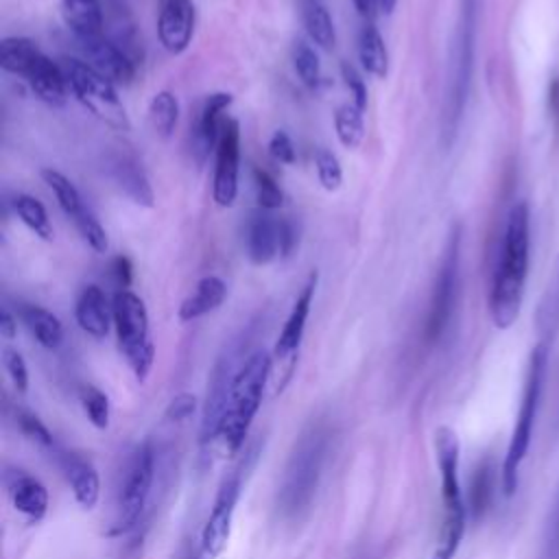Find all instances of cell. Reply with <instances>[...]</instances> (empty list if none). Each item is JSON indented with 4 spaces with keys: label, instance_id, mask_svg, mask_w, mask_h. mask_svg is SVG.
<instances>
[{
    "label": "cell",
    "instance_id": "cell-1",
    "mask_svg": "<svg viewBox=\"0 0 559 559\" xmlns=\"http://www.w3.org/2000/svg\"><path fill=\"white\" fill-rule=\"evenodd\" d=\"M531 251V212L518 201L507 216L500 258L489 286V317L498 330H509L522 310Z\"/></svg>",
    "mask_w": 559,
    "mask_h": 559
},
{
    "label": "cell",
    "instance_id": "cell-2",
    "mask_svg": "<svg viewBox=\"0 0 559 559\" xmlns=\"http://www.w3.org/2000/svg\"><path fill=\"white\" fill-rule=\"evenodd\" d=\"M271 354L264 349H255L238 365L234 373L221 432L223 445L229 454H236L247 439L251 421L262 404L264 386L271 380Z\"/></svg>",
    "mask_w": 559,
    "mask_h": 559
},
{
    "label": "cell",
    "instance_id": "cell-3",
    "mask_svg": "<svg viewBox=\"0 0 559 559\" xmlns=\"http://www.w3.org/2000/svg\"><path fill=\"white\" fill-rule=\"evenodd\" d=\"M435 452L441 476V504L443 518L439 528L437 548L432 559H454L463 533H465V502L459 483V437L450 426H439L435 430Z\"/></svg>",
    "mask_w": 559,
    "mask_h": 559
},
{
    "label": "cell",
    "instance_id": "cell-4",
    "mask_svg": "<svg viewBox=\"0 0 559 559\" xmlns=\"http://www.w3.org/2000/svg\"><path fill=\"white\" fill-rule=\"evenodd\" d=\"M546 367H548V343L539 341L528 356L522 402H520L515 426H513V432H511V439L507 445V454L502 461V469H500L504 496H513L518 489V483H520V465L526 459L528 448H531L535 417H537L542 389H544Z\"/></svg>",
    "mask_w": 559,
    "mask_h": 559
},
{
    "label": "cell",
    "instance_id": "cell-5",
    "mask_svg": "<svg viewBox=\"0 0 559 559\" xmlns=\"http://www.w3.org/2000/svg\"><path fill=\"white\" fill-rule=\"evenodd\" d=\"M114 310V328L118 336V347L129 362L131 371L140 382L146 380L153 358H155V347L151 341L148 332V312L144 301L127 290H118L111 301Z\"/></svg>",
    "mask_w": 559,
    "mask_h": 559
},
{
    "label": "cell",
    "instance_id": "cell-6",
    "mask_svg": "<svg viewBox=\"0 0 559 559\" xmlns=\"http://www.w3.org/2000/svg\"><path fill=\"white\" fill-rule=\"evenodd\" d=\"M61 68L68 79L70 92L94 118H98L100 122H105L111 129L129 131L131 122H129L127 109L114 87L116 83H111L109 79L98 74L83 59L63 57Z\"/></svg>",
    "mask_w": 559,
    "mask_h": 559
},
{
    "label": "cell",
    "instance_id": "cell-7",
    "mask_svg": "<svg viewBox=\"0 0 559 559\" xmlns=\"http://www.w3.org/2000/svg\"><path fill=\"white\" fill-rule=\"evenodd\" d=\"M317 271L308 275L306 284L301 286L293 308H290V314L275 341V347H273V367H271V380H273V395H277L290 373H293V367H295V358H297V349L301 345V338H304V330H306V321H308V314H310V306H312V299H314V290H317Z\"/></svg>",
    "mask_w": 559,
    "mask_h": 559
},
{
    "label": "cell",
    "instance_id": "cell-8",
    "mask_svg": "<svg viewBox=\"0 0 559 559\" xmlns=\"http://www.w3.org/2000/svg\"><path fill=\"white\" fill-rule=\"evenodd\" d=\"M325 450V435L319 428L306 432L290 459L282 489V504L286 511H299L312 496Z\"/></svg>",
    "mask_w": 559,
    "mask_h": 559
},
{
    "label": "cell",
    "instance_id": "cell-9",
    "mask_svg": "<svg viewBox=\"0 0 559 559\" xmlns=\"http://www.w3.org/2000/svg\"><path fill=\"white\" fill-rule=\"evenodd\" d=\"M153 474H155L153 445L151 441H144L133 450L129 459L124 480L120 487V498H118V520L111 533H124L138 524L151 493Z\"/></svg>",
    "mask_w": 559,
    "mask_h": 559
},
{
    "label": "cell",
    "instance_id": "cell-10",
    "mask_svg": "<svg viewBox=\"0 0 559 559\" xmlns=\"http://www.w3.org/2000/svg\"><path fill=\"white\" fill-rule=\"evenodd\" d=\"M297 245V231L290 221L275 218L266 210L253 212L245 225V253L262 266L273 262L277 255H290Z\"/></svg>",
    "mask_w": 559,
    "mask_h": 559
},
{
    "label": "cell",
    "instance_id": "cell-11",
    "mask_svg": "<svg viewBox=\"0 0 559 559\" xmlns=\"http://www.w3.org/2000/svg\"><path fill=\"white\" fill-rule=\"evenodd\" d=\"M240 487H242V467L227 474L216 491L212 511L201 531L199 559H216L223 552L231 533V520H234L236 502L240 498Z\"/></svg>",
    "mask_w": 559,
    "mask_h": 559
},
{
    "label": "cell",
    "instance_id": "cell-12",
    "mask_svg": "<svg viewBox=\"0 0 559 559\" xmlns=\"http://www.w3.org/2000/svg\"><path fill=\"white\" fill-rule=\"evenodd\" d=\"M41 179L46 181V186L52 190L59 207L63 210V214L74 223V227L79 229L81 238L96 251V253H105L107 251V234L103 229V225L98 223V218L94 216V212L85 205V201L81 199L79 190L74 188V183L59 170L55 168H44L41 170Z\"/></svg>",
    "mask_w": 559,
    "mask_h": 559
},
{
    "label": "cell",
    "instance_id": "cell-13",
    "mask_svg": "<svg viewBox=\"0 0 559 559\" xmlns=\"http://www.w3.org/2000/svg\"><path fill=\"white\" fill-rule=\"evenodd\" d=\"M238 173H240V124L234 118H225L221 138L216 144L212 197L216 205L231 207L238 197Z\"/></svg>",
    "mask_w": 559,
    "mask_h": 559
},
{
    "label": "cell",
    "instance_id": "cell-14",
    "mask_svg": "<svg viewBox=\"0 0 559 559\" xmlns=\"http://www.w3.org/2000/svg\"><path fill=\"white\" fill-rule=\"evenodd\" d=\"M456 275H459V231L452 234L437 282L432 290V301L428 310V321H426V338L437 341L452 314L454 306V293H456Z\"/></svg>",
    "mask_w": 559,
    "mask_h": 559
},
{
    "label": "cell",
    "instance_id": "cell-15",
    "mask_svg": "<svg viewBox=\"0 0 559 559\" xmlns=\"http://www.w3.org/2000/svg\"><path fill=\"white\" fill-rule=\"evenodd\" d=\"M79 50L83 52V61L92 66L98 74L109 79L111 83H131L135 76V61L105 33L79 37Z\"/></svg>",
    "mask_w": 559,
    "mask_h": 559
},
{
    "label": "cell",
    "instance_id": "cell-16",
    "mask_svg": "<svg viewBox=\"0 0 559 559\" xmlns=\"http://www.w3.org/2000/svg\"><path fill=\"white\" fill-rule=\"evenodd\" d=\"M197 9L192 0H162L157 13V39L170 55H181L194 35Z\"/></svg>",
    "mask_w": 559,
    "mask_h": 559
},
{
    "label": "cell",
    "instance_id": "cell-17",
    "mask_svg": "<svg viewBox=\"0 0 559 559\" xmlns=\"http://www.w3.org/2000/svg\"><path fill=\"white\" fill-rule=\"evenodd\" d=\"M234 373H236V369H234L231 358H223L210 378V389H207L203 417H201V443L203 445L214 443L223 432V419H225V411H227L229 386H231Z\"/></svg>",
    "mask_w": 559,
    "mask_h": 559
},
{
    "label": "cell",
    "instance_id": "cell-18",
    "mask_svg": "<svg viewBox=\"0 0 559 559\" xmlns=\"http://www.w3.org/2000/svg\"><path fill=\"white\" fill-rule=\"evenodd\" d=\"M4 489L13 502V507L24 513L28 520L37 522L48 511V491L44 483L35 476H31L26 469L20 467H7L2 472Z\"/></svg>",
    "mask_w": 559,
    "mask_h": 559
},
{
    "label": "cell",
    "instance_id": "cell-19",
    "mask_svg": "<svg viewBox=\"0 0 559 559\" xmlns=\"http://www.w3.org/2000/svg\"><path fill=\"white\" fill-rule=\"evenodd\" d=\"M52 452L57 456V463H59L76 502L85 511H92L98 502V496H100V480H98L96 467L87 459H83L81 454L59 450V448H55Z\"/></svg>",
    "mask_w": 559,
    "mask_h": 559
},
{
    "label": "cell",
    "instance_id": "cell-20",
    "mask_svg": "<svg viewBox=\"0 0 559 559\" xmlns=\"http://www.w3.org/2000/svg\"><path fill=\"white\" fill-rule=\"evenodd\" d=\"M231 105V94L227 92H214L205 98L199 118L192 129V153L199 164L205 162L210 151H216L218 138H221V127L223 118L221 114Z\"/></svg>",
    "mask_w": 559,
    "mask_h": 559
},
{
    "label": "cell",
    "instance_id": "cell-21",
    "mask_svg": "<svg viewBox=\"0 0 559 559\" xmlns=\"http://www.w3.org/2000/svg\"><path fill=\"white\" fill-rule=\"evenodd\" d=\"M107 168L111 179L118 183V188L138 205L153 207L155 194L148 183V177L138 162V157L129 151H114L107 159Z\"/></svg>",
    "mask_w": 559,
    "mask_h": 559
},
{
    "label": "cell",
    "instance_id": "cell-22",
    "mask_svg": "<svg viewBox=\"0 0 559 559\" xmlns=\"http://www.w3.org/2000/svg\"><path fill=\"white\" fill-rule=\"evenodd\" d=\"M74 319L79 328L94 336V338H105L109 332V325L114 321V310L107 304V297L100 286L87 284L76 297L74 304Z\"/></svg>",
    "mask_w": 559,
    "mask_h": 559
},
{
    "label": "cell",
    "instance_id": "cell-23",
    "mask_svg": "<svg viewBox=\"0 0 559 559\" xmlns=\"http://www.w3.org/2000/svg\"><path fill=\"white\" fill-rule=\"evenodd\" d=\"M26 83L35 92L39 100L52 107H61L68 98V79L63 74L61 63L52 61L44 52L37 57V61L26 72Z\"/></svg>",
    "mask_w": 559,
    "mask_h": 559
},
{
    "label": "cell",
    "instance_id": "cell-24",
    "mask_svg": "<svg viewBox=\"0 0 559 559\" xmlns=\"http://www.w3.org/2000/svg\"><path fill=\"white\" fill-rule=\"evenodd\" d=\"M227 297V284L216 275H205L199 280L194 290L181 301L179 319L194 321L212 310H216Z\"/></svg>",
    "mask_w": 559,
    "mask_h": 559
},
{
    "label": "cell",
    "instance_id": "cell-25",
    "mask_svg": "<svg viewBox=\"0 0 559 559\" xmlns=\"http://www.w3.org/2000/svg\"><path fill=\"white\" fill-rule=\"evenodd\" d=\"M61 15L74 39L103 33L105 9L100 0H61Z\"/></svg>",
    "mask_w": 559,
    "mask_h": 559
},
{
    "label": "cell",
    "instance_id": "cell-26",
    "mask_svg": "<svg viewBox=\"0 0 559 559\" xmlns=\"http://www.w3.org/2000/svg\"><path fill=\"white\" fill-rule=\"evenodd\" d=\"M17 317L26 325V330L33 334V338L46 347V349H57L63 341V325L44 306L37 304H20L17 306Z\"/></svg>",
    "mask_w": 559,
    "mask_h": 559
},
{
    "label": "cell",
    "instance_id": "cell-27",
    "mask_svg": "<svg viewBox=\"0 0 559 559\" xmlns=\"http://www.w3.org/2000/svg\"><path fill=\"white\" fill-rule=\"evenodd\" d=\"M299 15L310 41L323 50H332L336 44V31L328 7L321 0H299Z\"/></svg>",
    "mask_w": 559,
    "mask_h": 559
},
{
    "label": "cell",
    "instance_id": "cell-28",
    "mask_svg": "<svg viewBox=\"0 0 559 559\" xmlns=\"http://www.w3.org/2000/svg\"><path fill=\"white\" fill-rule=\"evenodd\" d=\"M358 59L365 72H369L376 79H384L389 72V52L384 46V39L380 31L373 26V22H365V26L358 33Z\"/></svg>",
    "mask_w": 559,
    "mask_h": 559
},
{
    "label": "cell",
    "instance_id": "cell-29",
    "mask_svg": "<svg viewBox=\"0 0 559 559\" xmlns=\"http://www.w3.org/2000/svg\"><path fill=\"white\" fill-rule=\"evenodd\" d=\"M535 325L537 332L542 334V343H548L557 328H559V255L552 264V271L548 275V284L542 293V299L537 304L535 312Z\"/></svg>",
    "mask_w": 559,
    "mask_h": 559
},
{
    "label": "cell",
    "instance_id": "cell-30",
    "mask_svg": "<svg viewBox=\"0 0 559 559\" xmlns=\"http://www.w3.org/2000/svg\"><path fill=\"white\" fill-rule=\"evenodd\" d=\"M41 50L28 37H4L0 41V68L4 72L26 76Z\"/></svg>",
    "mask_w": 559,
    "mask_h": 559
},
{
    "label": "cell",
    "instance_id": "cell-31",
    "mask_svg": "<svg viewBox=\"0 0 559 559\" xmlns=\"http://www.w3.org/2000/svg\"><path fill=\"white\" fill-rule=\"evenodd\" d=\"M179 120V100L173 92L162 90L148 103V122L162 138H170Z\"/></svg>",
    "mask_w": 559,
    "mask_h": 559
},
{
    "label": "cell",
    "instance_id": "cell-32",
    "mask_svg": "<svg viewBox=\"0 0 559 559\" xmlns=\"http://www.w3.org/2000/svg\"><path fill=\"white\" fill-rule=\"evenodd\" d=\"M493 498V465L489 459L480 461L478 467L474 469L472 483H469V513L472 520H480Z\"/></svg>",
    "mask_w": 559,
    "mask_h": 559
},
{
    "label": "cell",
    "instance_id": "cell-33",
    "mask_svg": "<svg viewBox=\"0 0 559 559\" xmlns=\"http://www.w3.org/2000/svg\"><path fill=\"white\" fill-rule=\"evenodd\" d=\"M13 210L17 214V218L41 240H52V223L48 218L46 207L41 205V201H37L31 194H17L13 199Z\"/></svg>",
    "mask_w": 559,
    "mask_h": 559
},
{
    "label": "cell",
    "instance_id": "cell-34",
    "mask_svg": "<svg viewBox=\"0 0 559 559\" xmlns=\"http://www.w3.org/2000/svg\"><path fill=\"white\" fill-rule=\"evenodd\" d=\"M334 131L345 148H358L365 140L362 111L354 103H345L334 111Z\"/></svg>",
    "mask_w": 559,
    "mask_h": 559
},
{
    "label": "cell",
    "instance_id": "cell-35",
    "mask_svg": "<svg viewBox=\"0 0 559 559\" xmlns=\"http://www.w3.org/2000/svg\"><path fill=\"white\" fill-rule=\"evenodd\" d=\"M293 68L306 87H310V90L321 87V83H323L321 63H319L314 48L306 39H297L293 44Z\"/></svg>",
    "mask_w": 559,
    "mask_h": 559
},
{
    "label": "cell",
    "instance_id": "cell-36",
    "mask_svg": "<svg viewBox=\"0 0 559 559\" xmlns=\"http://www.w3.org/2000/svg\"><path fill=\"white\" fill-rule=\"evenodd\" d=\"M79 400L92 426L100 430L109 426V400L100 389H96L94 384H83L79 391Z\"/></svg>",
    "mask_w": 559,
    "mask_h": 559
},
{
    "label": "cell",
    "instance_id": "cell-37",
    "mask_svg": "<svg viewBox=\"0 0 559 559\" xmlns=\"http://www.w3.org/2000/svg\"><path fill=\"white\" fill-rule=\"evenodd\" d=\"M314 170H317V179L323 186V190L328 192H336L343 183V168L338 157L328 151V148H319L314 155Z\"/></svg>",
    "mask_w": 559,
    "mask_h": 559
},
{
    "label": "cell",
    "instance_id": "cell-38",
    "mask_svg": "<svg viewBox=\"0 0 559 559\" xmlns=\"http://www.w3.org/2000/svg\"><path fill=\"white\" fill-rule=\"evenodd\" d=\"M253 188H255V201H258L260 210L273 212V210L282 207L284 192L266 170L253 168Z\"/></svg>",
    "mask_w": 559,
    "mask_h": 559
},
{
    "label": "cell",
    "instance_id": "cell-39",
    "mask_svg": "<svg viewBox=\"0 0 559 559\" xmlns=\"http://www.w3.org/2000/svg\"><path fill=\"white\" fill-rule=\"evenodd\" d=\"M17 426L22 430L24 437H28L31 441H35L37 445L41 448H48V450H55V439L50 435V430L41 424V419L28 411H20L17 413Z\"/></svg>",
    "mask_w": 559,
    "mask_h": 559
},
{
    "label": "cell",
    "instance_id": "cell-40",
    "mask_svg": "<svg viewBox=\"0 0 559 559\" xmlns=\"http://www.w3.org/2000/svg\"><path fill=\"white\" fill-rule=\"evenodd\" d=\"M2 362H4V369H7L13 386L20 393H26V389H28V369H26V362H24L22 354L13 347H4Z\"/></svg>",
    "mask_w": 559,
    "mask_h": 559
},
{
    "label": "cell",
    "instance_id": "cell-41",
    "mask_svg": "<svg viewBox=\"0 0 559 559\" xmlns=\"http://www.w3.org/2000/svg\"><path fill=\"white\" fill-rule=\"evenodd\" d=\"M341 76H343V83H345V87L352 96V103L360 111H365V107H367V85H365V79L360 76V72L352 63L343 61L341 63Z\"/></svg>",
    "mask_w": 559,
    "mask_h": 559
},
{
    "label": "cell",
    "instance_id": "cell-42",
    "mask_svg": "<svg viewBox=\"0 0 559 559\" xmlns=\"http://www.w3.org/2000/svg\"><path fill=\"white\" fill-rule=\"evenodd\" d=\"M269 153L280 164H295V144L286 131H275L269 140Z\"/></svg>",
    "mask_w": 559,
    "mask_h": 559
},
{
    "label": "cell",
    "instance_id": "cell-43",
    "mask_svg": "<svg viewBox=\"0 0 559 559\" xmlns=\"http://www.w3.org/2000/svg\"><path fill=\"white\" fill-rule=\"evenodd\" d=\"M194 408H197V397L192 393H179L170 400L166 408V417L170 421H183L194 413Z\"/></svg>",
    "mask_w": 559,
    "mask_h": 559
},
{
    "label": "cell",
    "instance_id": "cell-44",
    "mask_svg": "<svg viewBox=\"0 0 559 559\" xmlns=\"http://www.w3.org/2000/svg\"><path fill=\"white\" fill-rule=\"evenodd\" d=\"M111 277H114V282L118 284V288L120 290H127L129 286H131V260L127 258V255H116L114 260H111Z\"/></svg>",
    "mask_w": 559,
    "mask_h": 559
},
{
    "label": "cell",
    "instance_id": "cell-45",
    "mask_svg": "<svg viewBox=\"0 0 559 559\" xmlns=\"http://www.w3.org/2000/svg\"><path fill=\"white\" fill-rule=\"evenodd\" d=\"M352 2H354L356 13H358L365 22H373V20H376L378 9H380L378 0H352Z\"/></svg>",
    "mask_w": 559,
    "mask_h": 559
},
{
    "label": "cell",
    "instance_id": "cell-46",
    "mask_svg": "<svg viewBox=\"0 0 559 559\" xmlns=\"http://www.w3.org/2000/svg\"><path fill=\"white\" fill-rule=\"evenodd\" d=\"M0 334H2L7 341H11V338L17 334V319H15L7 308L0 310Z\"/></svg>",
    "mask_w": 559,
    "mask_h": 559
},
{
    "label": "cell",
    "instance_id": "cell-47",
    "mask_svg": "<svg viewBox=\"0 0 559 559\" xmlns=\"http://www.w3.org/2000/svg\"><path fill=\"white\" fill-rule=\"evenodd\" d=\"M550 105H552V111L559 116V79L550 87Z\"/></svg>",
    "mask_w": 559,
    "mask_h": 559
},
{
    "label": "cell",
    "instance_id": "cell-48",
    "mask_svg": "<svg viewBox=\"0 0 559 559\" xmlns=\"http://www.w3.org/2000/svg\"><path fill=\"white\" fill-rule=\"evenodd\" d=\"M378 4H380V11H384V13H393V9H395L397 0H378Z\"/></svg>",
    "mask_w": 559,
    "mask_h": 559
}]
</instances>
